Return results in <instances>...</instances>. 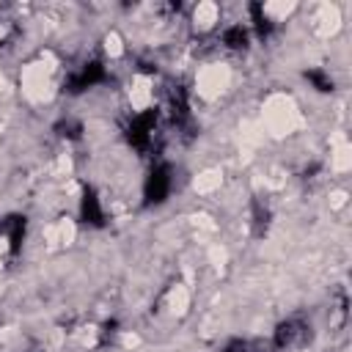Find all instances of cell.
<instances>
[{
	"label": "cell",
	"mask_w": 352,
	"mask_h": 352,
	"mask_svg": "<svg viewBox=\"0 0 352 352\" xmlns=\"http://www.w3.org/2000/svg\"><path fill=\"white\" fill-rule=\"evenodd\" d=\"M223 352H275L272 341H258V338H234Z\"/></svg>",
	"instance_id": "obj_4"
},
{
	"label": "cell",
	"mask_w": 352,
	"mask_h": 352,
	"mask_svg": "<svg viewBox=\"0 0 352 352\" xmlns=\"http://www.w3.org/2000/svg\"><path fill=\"white\" fill-rule=\"evenodd\" d=\"M308 330H311V327H308L305 322H300V319H289V322H283V324L275 330L272 346H275V349H300V346L311 338Z\"/></svg>",
	"instance_id": "obj_2"
},
{
	"label": "cell",
	"mask_w": 352,
	"mask_h": 352,
	"mask_svg": "<svg viewBox=\"0 0 352 352\" xmlns=\"http://www.w3.org/2000/svg\"><path fill=\"white\" fill-rule=\"evenodd\" d=\"M80 214H82L85 223H91V226H102L104 212H102L99 198L94 195V190H85V195H82V201H80Z\"/></svg>",
	"instance_id": "obj_3"
},
{
	"label": "cell",
	"mask_w": 352,
	"mask_h": 352,
	"mask_svg": "<svg viewBox=\"0 0 352 352\" xmlns=\"http://www.w3.org/2000/svg\"><path fill=\"white\" fill-rule=\"evenodd\" d=\"M173 190V179H170V168L165 162H154V168L146 176L143 184V198L146 204H162Z\"/></svg>",
	"instance_id": "obj_1"
}]
</instances>
